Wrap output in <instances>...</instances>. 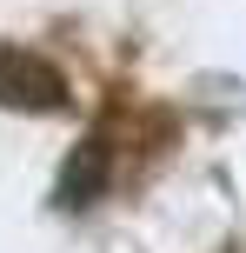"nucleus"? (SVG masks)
I'll use <instances>...</instances> for the list:
<instances>
[{
	"instance_id": "obj_1",
	"label": "nucleus",
	"mask_w": 246,
	"mask_h": 253,
	"mask_svg": "<svg viewBox=\"0 0 246 253\" xmlns=\"http://www.w3.org/2000/svg\"><path fill=\"white\" fill-rule=\"evenodd\" d=\"M0 93H7V100H27L34 114H53V107H60V80L40 60H7L0 67Z\"/></svg>"
}]
</instances>
